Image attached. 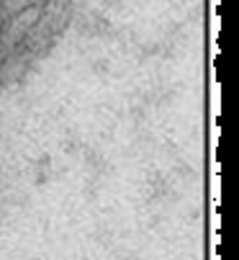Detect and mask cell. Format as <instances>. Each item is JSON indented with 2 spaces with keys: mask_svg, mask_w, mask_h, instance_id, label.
<instances>
[{
  "mask_svg": "<svg viewBox=\"0 0 239 260\" xmlns=\"http://www.w3.org/2000/svg\"><path fill=\"white\" fill-rule=\"evenodd\" d=\"M70 0H0V93L18 85L62 39Z\"/></svg>",
  "mask_w": 239,
  "mask_h": 260,
  "instance_id": "cell-1",
  "label": "cell"
}]
</instances>
